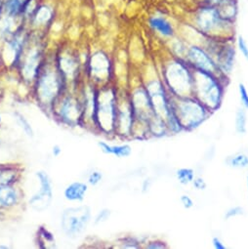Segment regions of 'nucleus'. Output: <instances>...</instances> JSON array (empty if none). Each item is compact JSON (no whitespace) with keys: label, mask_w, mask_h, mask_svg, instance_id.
<instances>
[{"label":"nucleus","mask_w":248,"mask_h":249,"mask_svg":"<svg viewBox=\"0 0 248 249\" xmlns=\"http://www.w3.org/2000/svg\"><path fill=\"white\" fill-rule=\"evenodd\" d=\"M35 82V94L37 103L44 109L53 110L57 101L66 92L68 84L58 65H42Z\"/></svg>","instance_id":"1"},{"label":"nucleus","mask_w":248,"mask_h":249,"mask_svg":"<svg viewBox=\"0 0 248 249\" xmlns=\"http://www.w3.org/2000/svg\"><path fill=\"white\" fill-rule=\"evenodd\" d=\"M169 95L171 107L184 129L192 130L198 127L211 111L193 96Z\"/></svg>","instance_id":"2"},{"label":"nucleus","mask_w":248,"mask_h":249,"mask_svg":"<svg viewBox=\"0 0 248 249\" xmlns=\"http://www.w3.org/2000/svg\"><path fill=\"white\" fill-rule=\"evenodd\" d=\"M194 97L209 110L217 109L223 98L224 88L220 76L193 69Z\"/></svg>","instance_id":"3"},{"label":"nucleus","mask_w":248,"mask_h":249,"mask_svg":"<svg viewBox=\"0 0 248 249\" xmlns=\"http://www.w3.org/2000/svg\"><path fill=\"white\" fill-rule=\"evenodd\" d=\"M164 80L171 95L194 97L193 68L186 61L170 62L164 70Z\"/></svg>","instance_id":"4"},{"label":"nucleus","mask_w":248,"mask_h":249,"mask_svg":"<svg viewBox=\"0 0 248 249\" xmlns=\"http://www.w3.org/2000/svg\"><path fill=\"white\" fill-rule=\"evenodd\" d=\"M117 93L112 87H102L97 94L96 124L104 133H112L115 130Z\"/></svg>","instance_id":"5"},{"label":"nucleus","mask_w":248,"mask_h":249,"mask_svg":"<svg viewBox=\"0 0 248 249\" xmlns=\"http://www.w3.org/2000/svg\"><path fill=\"white\" fill-rule=\"evenodd\" d=\"M195 24L200 33L217 37L226 33L232 23L224 20L217 8L211 5H202L195 13Z\"/></svg>","instance_id":"6"},{"label":"nucleus","mask_w":248,"mask_h":249,"mask_svg":"<svg viewBox=\"0 0 248 249\" xmlns=\"http://www.w3.org/2000/svg\"><path fill=\"white\" fill-rule=\"evenodd\" d=\"M91 220V209L87 205L69 207L61 216V229L69 237H77L87 229Z\"/></svg>","instance_id":"7"},{"label":"nucleus","mask_w":248,"mask_h":249,"mask_svg":"<svg viewBox=\"0 0 248 249\" xmlns=\"http://www.w3.org/2000/svg\"><path fill=\"white\" fill-rule=\"evenodd\" d=\"M82 100L72 94L62 95L53 107L56 117L71 127L82 125Z\"/></svg>","instance_id":"8"},{"label":"nucleus","mask_w":248,"mask_h":249,"mask_svg":"<svg viewBox=\"0 0 248 249\" xmlns=\"http://www.w3.org/2000/svg\"><path fill=\"white\" fill-rule=\"evenodd\" d=\"M42 52L38 44H31L26 40L18 63H20V69L24 80L27 82H33L35 80L41 67H42Z\"/></svg>","instance_id":"9"},{"label":"nucleus","mask_w":248,"mask_h":249,"mask_svg":"<svg viewBox=\"0 0 248 249\" xmlns=\"http://www.w3.org/2000/svg\"><path fill=\"white\" fill-rule=\"evenodd\" d=\"M135 115L131 96H118L116 102V120L115 130L121 136H129L133 134Z\"/></svg>","instance_id":"10"},{"label":"nucleus","mask_w":248,"mask_h":249,"mask_svg":"<svg viewBox=\"0 0 248 249\" xmlns=\"http://www.w3.org/2000/svg\"><path fill=\"white\" fill-rule=\"evenodd\" d=\"M207 53L214 60L220 71L225 73L231 71L233 61H234V47L231 43L227 40L214 39L205 48Z\"/></svg>","instance_id":"11"},{"label":"nucleus","mask_w":248,"mask_h":249,"mask_svg":"<svg viewBox=\"0 0 248 249\" xmlns=\"http://www.w3.org/2000/svg\"><path fill=\"white\" fill-rule=\"evenodd\" d=\"M146 89L148 91L155 113L165 120L172 111L170 95L166 92L163 84L157 80L150 82Z\"/></svg>","instance_id":"12"},{"label":"nucleus","mask_w":248,"mask_h":249,"mask_svg":"<svg viewBox=\"0 0 248 249\" xmlns=\"http://www.w3.org/2000/svg\"><path fill=\"white\" fill-rule=\"evenodd\" d=\"M35 176L39 182L38 191L30 198V206L37 211L43 212L50 206L53 199V185L49 175L44 171H38Z\"/></svg>","instance_id":"13"},{"label":"nucleus","mask_w":248,"mask_h":249,"mask_svg":"<svg viewBox=\"0 0 248 249\" xmlns=\"http://www.w3.org/2000/svg\"><path fill=\"white\" fill-rule=\"evenodd\" d=\"M186 62L193 68L217 76L224 74L207 51L198 46H192L187 50Z\"/></svg>","instance_id":"14"},{"label":"nucleus","mask_w":248,"mask_h":249,"mask_svg":"<svg viewBox=\"0 0 248 249\" xmlns=\"http://www.w3.org/2000/svg\"><path fill=\"white\" fill-rule=\"evenodd\" d=\"M110 61L108 57L102 53L98 52L94 54L89 62V74L96 83H106L110 76Z\"/></svg>","instance_id":"15"},{"label":"nucleus","mask_w":248,"mask_h":249,"mask_svg":"<svg viewBox=\"0 0 248 249\" xmlns=\"http://www.w3.org/2000/svg\"><path fill=\"white\" fill-rule=\"evenodd\" d=\"M20 201V193L12 184L0 185V208H11Z\"/></svg>","instance_id":"16"},{"label":"nucleus","mask_w":248,"mask_h":249,"mask_svg":"<svg viewBox=\"0 0 248 249\" xmlns=\"http://www.w3.org/2000/svg\"><path fill=\"white\" fill-rule=\"evenodd\" d=\"M88 192V185L83 182H72L64 191V196L69 201L80 202L84 199Z\"/></svg>","instance_id":"17"},{"label":"nucleus","mask_w":248,"mask_h":249,"mask_svg":"<svg viewBox=\"0 0 248 249\" xmlns=\"http://www.w3.org/2000/svg\"><path fill=\"white\" fill-rule=\"evenodd\" d=\"M98 146L104 154L112 155V156H114L116 158H119V159L128 158L132 154V148L128 144L111 146V145H108L106 142H99Z\"/></svg>","instance_id":"18"},{"label":"nucleus","mask_w":248,"mask_h":249,"mask_svg":"<svg viewBox=\"0 0 248 249\" xmlns=\"http://www.w3.org/2000/svg\"><path fill=\"white\" fill-rule=\"evenodd\" d=\"M215 7L224 20L233 23L237 15L236 0H221Z\"/></svg>","instance_id":"19"},{"label":"nucleus","mask_w":248,"mask_h":249,"mask_svg":"<svg viewBox=\"0 0 248 249\" xmlns=\"http://www.w3.org/2000/svg\"><path fill=\"white\" fill-rule=\"evenodd\" d=\"M150 26L162 36L171 37L174 35V30L170 22L162 17H153L150 20Z\"/></svg>","instance_id":"20"},{"label":"nucleus","mask_w":248,"mask_h":249,"mask_svg":"<svg viewBox=\"0 0 248 249\" xmlns=\"http://www.w3.org/2000/svg\"><path fill=\"white\" fill-rule=\"evenodd\" d=\"M29 2V0H7L6 10L10 16H14L22 12Z\"/></svg>","instance_id":"21"},{"label":"nucleus","mask_w":248,"mask_h":249,"mask_svg":"<svg viewBox=\"0 0 248 249\" xmlns=\"http://www.w3.org/2000/svg\"><path fill=\"white\" fill-rule=\"evenodd\" d=\"M246 112L244 108H238L235 114V130L239 134H245L246 133Z\"/></svg>","instance_id":"22"},{"label":"nucleus","mask_w":248,"mask_h":249,"mask_svg":"<svg viewBox=\"0 0 248 249\" xmlns=\"http://www.w3.org/2000/svg\"><path fill=\"white\" fill-rule=\"evenodd\" d=\"M38 243L45 244L44 248H53L55 247V238L54 235L47 229H40L38 231Z\"/></svg>","instance_id":"23"},{"label":"nucleus","mask_w":248,"mask_h":249,"mask_svg":"<svg viewBox=\"0 0 248 249\" xmlns=\"http://www.w3.org/2000/svg\"><path fill=\"white\" fill-rule=\"evenodd\" d=\"M177 179L182 185H189L195 179V171L191 168H180L176 172Z\"/></svg>","instance_id":"24"},{"label":"nucleus","mask_w":248,"mask_h":249,"mask_svg":"<svg viewBox=\"0 0 248 249\" xmlns=\"http://www.w3.org/2000/svg\"><path fill=\"white\" fill-rule=\"evenodd\" d=\"M228 164L232 168H237V169L247 168L248 167V157L243 154L233 156L228 160Z\"/></svg>","instance_id":"25"},{"label":"nucleus","mask_w":248,"mask_h":249,"mask_svg":"<svg viewBox=\"0 0 248 249\" xmlns=\"http://www.w3.org/2000/svg\"><path fill=\"white\" fill-rule=\"evenodd\" d=\"M15 119L17 120V123L19 124V126L23 129V131L26 133L27 136L29 137H34V129L31 125V123L29 122V120L20 112H15L14 113Z\"/></svg>","instance_id":"26"},{"label":"nucleus","mask_w":248,"mask_h":249,"mask_svg":"<svg viewBox=\"0 0 248 249\" xmlns=\"http://www.w3.org/2000/svg\"><path fill=\"white\" fill-rule=\"evenodd\" d=\"M51 18V12L46 8V7H44V8H41L38 12H37V14H36V16H35V20H36V23L38 24H43V23H46L49 19Z\"/></svg>","instance_id":"27"},{"label":"nucleus","mask_w":248,"mask_h":249,"mask_svg":"<svg viewBox=\"0 0 248 249\" xmlns=\"http://www.w3.org/2000/svg\"><path fill=\"white\" fill-rule=\"evenodd\" d=\"M110 217V210L109 209H102L98 212V214L96 215L95 217V220H94V223L96 225L98 224H102L104 222H106Z\"/></svg>","instance_id":"28"},{"label":"nucleus","mask_w":248,"mask_h":249,"mask_svg":"<svg viewBox=\"0 0 248 249\" xmlns=\"http://www.w3.org/2000/svg\"><path fill=\"white\" fill-rule=\"evenodd\" d=\"M103 179V174L100 171L94 170L88 175V184L91 186H97L99 183H101Z\"/></svg>","instance_id":"29"},{"label":"nucleus","mask_w":248,"mask_h":249,"mask_svg":"<svg viewBox=\"0 0 248 249\" xmlns=\"http://www.w3.org/2000/svg\"><path fill=\"white\" fill-rule=\"evenodd\" d=\"M238 91H239V98H240V102H241L242 106L244 107V108L248 109V92H247V89L244 86V84L239 83Z\"/></svg>","instance_id":"30"},{"label":"nucleus","mask_w":248,"mask_h":249,"mask_svg":"<svg viewBox=\"0 0 248 249\" xmlns=\"http://www.w3.org/2000/svg\"><path fill=\"white\" fill-rule=\"evenodd\" d=\"M244 213V210L242 207L240 206H234V207H231L230 208L226 214H225V219H230L232 217H235V216H239V215H243Z\"/></svg>","instance_id":"31"},{"label":"nucleus","mask_w":248,"mask_h":249,"mask_svg":"<svg viewBox=\"0 0 248 249\" xmlns=\"http://www.w3.org/2000/svg\"><path fill=\"white\" fill-rule=\"evenodd\" d=\"M237 46H238L239 51L243 55V57L248 61V46H247V43L245 42L244 38L241 36H239L237 38Z\"/></svg>","instance_id":"32"},{"label":"nucleus","mask_w":248,"mask_h":249,"mask_svg":"<svg viewBox=\"0 0 248 249\" xmlns=\"http://www.w3.org/2000/svg\"><path fill=\"white\" fill-rule=\"evenodd\" d=\"M123 247L124 248H138L139 247V241H137L135 238L128 237L123 240Z\"/></svg>","instance_id":"33"},{"label":"nucleus","mask_w":248,"mask_h":249,"mask_svg":"<svg viewBox=\"0 0 248 249\" xmlns=\"http://www.w3.org/2000/svg\"><path fill=\"white\" fill-rule=\"evenodd\" d=\"M180 201H181V203L183 204L184 208H186V209H190V208H192V207L194 206V201H193V199H192L189 196H187V195L181 196Z\"/></svg>","instance_id":"34"},{"label":"nucleus","mask_w":248,"mask_h":249,"mask_svg":"<svg viewBox=\"0 0 248 249\" xmlns=\"http://www.w3.org/2000/svg\"><path fill=\"white\" fill-rule=\"evenodd\" d=\"M193 185L196 190H205L206 189V183L204 181V179L198 177V178H195L193 181Z\"/></svg>","instance_id":"35"},{"label":"nucleus","mask_w":248,"mask_h":249,"mask_svg":"<svg viewBox=\"0 0 248 249\" xmlns=\"http://www.w3.org/2000/svg\"><path fill=\"white\" fill-rule=\"evenodd\" d=\"M167 245L165 244V242H162V241H152L150 242L148 245H147V248H152V249H155V248H166Z\"/></svg>","instance_id":"36"},{"label":"nucleus","mask_w":248,"mask_h":249,"mask_svg":"<svg viewBox=\"0 0 248 249\" xmlns=\"http://www.w3.org/2000/svg\"><path fill=\"white\" fill-rule=\"evenodd\" d=\"M212 244H213L214 248H216V249H226V245L218 237H214L212 239Z\"/></svg>","instance_id":"37"},{"label":"nucleus","mask_w":248,"mask_h":249,"mask_svg":"<svg viewBox=\"0 0 248 249\" xmlns=\"http://www.w3.org/2000/svg\"><path fill=\"white\" fill-rule=\"evenodd\" d=\"M202 2V5H211V6H216L221 0H200Z\"/></svg>","instance_id":"38"},{"label":"nucleus","mask_w":248,"mask_h":249,"mask_svg":"<svg viewBox=\"0 0 248 249\" xmlns=\"http://www.w3.org/2000/svg\"><path fill=\"white\" fill-rule=\"evenodd\" d=\"M61 154H62V148H61L59 145H55V146L53 147V149H52V155H53L54 157L58 158V157L61 156Z\"/></svg>","instance_id":"39"},{"label":"nucleus","mask_w":248,"mask_h":249,"mask_svg":"<svg viewBox=\"0 0 248 249\" xmlns=\"http://www.w3.org/2000/svg\"><path fill=\"white\" fill-rule=\"evenodd\" d=\"M9 248L8 245H3V244H0V249H7Z\"/></svg>","instance_id":"40"},{"label":"nucleus","mask_w":248,"mask_h":249,"mask_svg":"<svg viewBox=\"0 0 248 249\" xmlns=\"http://www.w3.org/2000/svg\"><path fill=\"white\" fill-rule=\"evenodd\" d=\"M2 121V117H1V113H0V123H1Z\"/></svg>","instance_id":"41"},{"label":"nucleus","mask_w":248,"mask_h":249,"mask_svg":"<svg viewBox=\"0 0 248 249\" xmlns=\"http://www.w3.org/2000/svg\"><path fill=\"white\" fill-rule=\"evenodd\" d=\"M247 188H248V176H247Z\"/></svg>","instance_id":"42"}]
</instances>
